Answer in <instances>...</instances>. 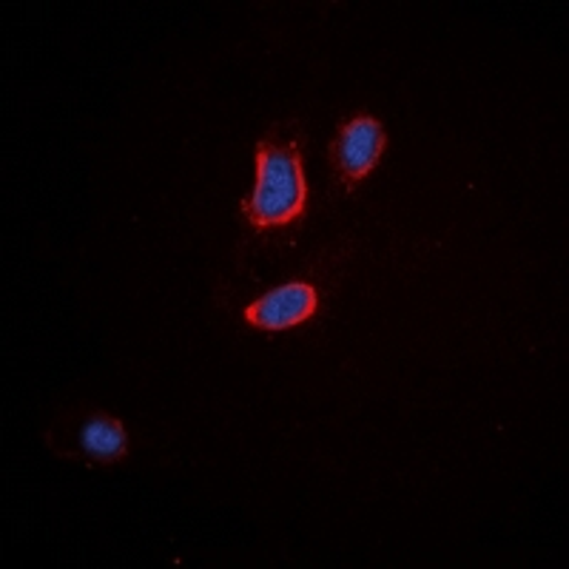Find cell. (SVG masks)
I'll return each mask as SVG.
<instances>
[{
	"label": "cell",
	"mask_w": 569,
	"mask_h": 569,
	"mask_svg": "<svg viewBox=\"0 0 569 569\" xmlns=\"http://www.w3.org/2000/svg\"><path fill=\"white\" fill-rule=\"evenodd\" d=\"M385 146H388V134L376 117L359 114L339 126V134L330 142L328 157L345 191H356L373 174L385 154Z\"/></svg>",
	"instance_id": "7a4b0ae2"
},
{
	"label": "cell",
	"mask_w": 569,
	"mask_h": 569,
	"mask_svg": "<svg viewBox=\"0 0 569 569\" xmlns=\"http://www.w3.org/2000/svg\"><path fill=\"white\" fill-rule=\"evenodd\" d=\"M71 445L91 465H114L129 456V433L117 416L91 410L71 430Z\"/></svg>",
	"instance_id": "277c9868"
},
{
	"label": "cell",
	"mask_w": 569,
	"mask_h": 569,
	"mask_svg": "<svg viewBox=\"0 0 569 569\" xmlns=\"http://www.w3.org/2000/svg\"><path fill=\"white\" fill-rule=\"evenodd\" d=\"M257 182L242 217L253 231H284L299 226L308 208V182L302 171V151L293 123H277L257 142Z\"/></svg>",
	"instance_id": "6da1fadb"
},
{
	"label": "cell",
	"mask_w": 569,
	"mask_h": 569,
	"mask_svg": "<svg viewBox=\"0 0 569 569\" xmlns=\"http://www.w3.org/2000/svg\"><path fill=\"white\" fill-rule=\"evenodd\" d=\"M319 311V293L311 282H288L277 291L266 293V297L253 299L246 305L242 319H246L248 328L253 330H268V333H277V330L297 328V325L308 322V319L317 317Z\"/></svg>",
	"instance_id": "3957f363"
}]
</instances>
